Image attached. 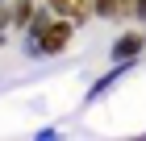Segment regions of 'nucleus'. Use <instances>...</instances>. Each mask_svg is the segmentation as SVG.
<instances>
[{"label":"nucleus","instance_id":"1","mask_svg":"<svg viewBox=\"0 0 146 141\" xmlns=\"http://www.w3.org/2000/svg\"><path fill=\"white\" fill-rule=\"evenodd\" d=\"M75 29H79V25L71 21V17H54V21L46 25V33L34 42V54H46V58H50V54H63V50L71 46V37H75Z\"/></svg>","mask_w":146,"mask_h":141},{"label":"nucleus","instance_id":"2","mask_svg":"<svg viewBox=\"0 0 146 141\" xmlns=\"http://www.w3.org/2000/svg\"><path fill=\"white\" fill-rule=\"evenodd\" d=\"M50 4V12H58V17H71L75 25H84L92 17V0H46Z\"/></svg>","mask_w":146,"mask_h":141},{"label":"nucleus","instance_id":"3","mask_svg":"<svg viewBox=\"0 0 146 141\" xmlns=\"http://www.w3.org/2000/svg\"><path fill=\"white\" fill-rule=\"evenodd\" d=\"M142 46H146V37L138 29H129V33H121V37L113 42V58H117V62H129V58H138Z\"/></svg>","mask_w":146,"mask_h":141},{"label":"nucleus","instance_id":"4","mask_svg":"<svg viewBox=\"0 0 146 141\" xmlns=\"http://www.w3.org/2000/svg\"><path fill=\"white\" fill-rule=\"evenodd\" d=\"M92 17H104V21L125 17V12H121V0H92Z\"/></svg>","mask_w":146,"mask_h":141},{"label":"nucleus","instance_id":"5","mask_svg":"<svg viewBox=\"0 0 146 141\" xmlns=\"http://www.w3.org/2000/svg\"><path fill=\"white\" fill-rule=\"evenodd\" d=\"M29 21H34V0H17L13 4V25H25L29 29Z\"/></svg>","mask_w":146,"mask_h":141},{"label":"nucleus","instance_id":"6","mask_svg":"<svg viewBox=\"0 0 146 141\" xmlns=\"http://www.w3.org/2000/svg\"><path fill=\"white\" fill-rule=\"evenodd\" d=\"M50 21H54L50 12H34V21H29V37H34V42H38V37H42V33H46V25H50Z\"/></svg>","mask_w":146,"mask_h":141},{"label":"nucleus","instance_id":"7","mask_svg":"<svg viewBox=\"0 0 146 141\" xmlns=\"http://www.w3.org/2000/svg\"><path fill=\"white\" fill-rule=\"evenodd\" d=\"M9 21H13V12L4 9V4H0V25H9Z\"/></svg>","mask_w":146,"mask_h":141},{"label":"nucleus","instance_id":"8","mask_svg":"<svg viewBox=\"0 0 146 141\" xmlns=\"http://www.w3.org/2000/svg\"><path fill=\"white\" fill-rule=\"evenodd\" d=\"M0 46H4V37H0Z\"/></svg>","mask_w":146,"mask_h":141}]
</instances>
